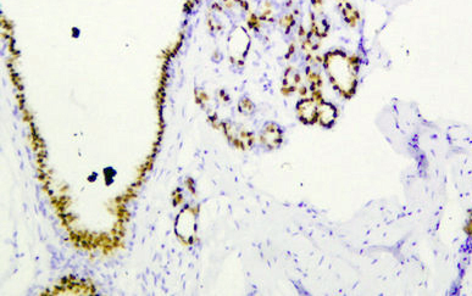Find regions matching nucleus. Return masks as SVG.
<instances>
[{
    "label": "nucleus",
    "instance_id": "7ed1b4c3",
    "mask_svg": "<svg viewBox=\"0 0 472 296\" xmlns=\"http://www.w3.org/2000/svg\"><path fill=\"white\" fill-rule=\"evenodd\" d=\"M338 117V110L332 103L322 102L319 104V117L317 122L325 128H332Z\"/></svg>",
    "mask_w": 472,
    "mask_h": 296
},
{
    "label": "nucleus",
    "instance_id": "f257e3e1",
    "mask_svg": "<svg viewBox=\"0 0 472 296\" xmlns=\"http://www.w3.org/2000/svg\"><path fill=\"white\" fill-rule=\"evenodd\" d=\"M322 64L334 90L344 99L353 98L358 88L360 59L342 49H333L322 56Z\"/></svg>",
    "mask_w": 472,
    "mask_h": 296
},
{
    "label": "nucleus",
    "instance_id": "20e7f679",
    "mask_svg": "<svg viewBox=\"0 0 472 296\" xmlns=\"http://www.w3.org/2000/svg\"><path fill=\"white\" fill-rule=\"evenodd\" d=\"M282 139H283V133L277 124L270 123L265 127L261 136V140L265 145L271 149L277 148L282 143Z\"/></svg>",
    "mask_w": 472,
    "mask_h": 296
},
{
    "label": "nucleus",
    "instance_id": "9b49d317",
    "mask_svg": "<svg viewBox=\"0 0 472 296\" xmlns=\"http://www.w3.org/2000/svg\"><path fill=\"white\" fill-rule=\"evenodd\" d=\"M311 4L315 6V8L319 9L320 6H321L322 4H324V1H322V0H311Z\"/></svg>",
    "mask_w": 472,
    "mask_h": 296
},
{
    "label": "nucleus",
    "instance_id": "9d476101",
    "mask_svg": "<svg viewBox=\"0 0 472 296\" xmlns=\"http://www.w3.org/2000/svg\"><path fill=\"white\" fill-rule=\"evenodd\" d=\"M464 230H465V233L469 235V237H472V210H470L469 220H467L466 225H465Z\"/></svg>",
    "mask_w": 472,
    "mask_h": 296
},
{
    "label": "nucleus",
    "instance_id": "f03ea898",
    "mask_svg": "<svg viewBox=\"0 0 472 296\" xmlns=\"http://www.w3.org/2000/svg\"><path fill=\"white\" fill-rule=\"evenodd\" d=\"M297 115L304 124H315L319 117V104L312 98H303L297 104Z\"/></svg>",
    "mask_w": 472,
    "mask_h": 296
},
{
    "label": "nucleus",
    "instance_id": "423d86ee",
    "mask_svg": "<svg viewBox=\"0 0 472 296\" xmlns=\"http://www.w3.org/2000/svg\"><path fill=\"white\" fill-rule=\"evenodd\" d=\"M338 6L344 21H345L350 27H355V26L358 25L359 20H360V14H359V11L356 10L350 3H349L348 0H339Z\"/></svg>",
    "mask_w": 472,
    "mask_h": 296
},
{
    "label": "nucleus",
    "instance_id": "39448f33",
    "mask_svg": "<svg viewBox=\"0 0 472 296\" xmlns=\"http://www.w3.org/2000/svg\"><path fill=\"white\" fill-rule=\"evenodd\" d=\"M300 83V74L294 67H288L285 72V78H283V86H282V93L285 95L294 93L298 89Z\"/></svg>",
    "mask_w": 472,
    "mask_h": 296
},
{
    "label": "nucleus",
    "instance_id": "f8f14e48",
    "mask_svg": "<svg viewBox=\"0 0 472 296\" xmlns=\"http://www.w3.org/2000/svg\"><path fill=\"white\" fill-rule=\"evenodd\" d=\"M307 93H308V89L305 88V87H302V88H300V95L305 96L307 95Z\"/></svg>",
    "mask_w": 472,
    "mask_h": 296
},
{
    "label": "nucleus",
    "instance_id": "6e6552de",
    "mask_svg": "<svg viewBox=\"0 0 472 296\" xmlns=\"http://www.w3.org/2000/svg\"><path fill=\"white\" fill-rule=\"evenodd\" d=\"M307 78L310 83V89L312 90H317V89H321L322 86H324V81H322L321 74L317 73L316 71H314L312 69L308 67L307 69Z\"/></svg>",
    "mask_w": 472,
    "mask_h": 296
},
{
    "label": "nucleus",
    "instance_id": "1a4fd4ad",
    "mask_svg": "<svg viewBox=\"0 0 472 296\" xmlns=\"http://www.w3.org/2000/svg\"><path fill=\"white\" fill-rule=\"evenodd\" d=\"M294 23H295V18L293 15L285 16V17L282 18V21H281V25L286 28V31H287V32H290V28L294 26Z\"/></svg>",
    "mask_w": 472,
    "mask_h": 296
},
{
    "label": "nucleus",
    "instance_id": "0eeeda50",
    "mask_svg": "<svg viewBox=\"0 0 472 296\" xmlns=\"http://www.w3.org/2000/svg\"><path fill=\"white\" fill-rule=\"evenodd\" d=\"M310 17H311V27H310V35H315L316 38H325L328 33L329 30V25L325 18H319L314 15V14H310Z\"/></svg>",
    "mask_w": 472,
    "mask_h": 296
}]
</instances>
